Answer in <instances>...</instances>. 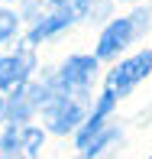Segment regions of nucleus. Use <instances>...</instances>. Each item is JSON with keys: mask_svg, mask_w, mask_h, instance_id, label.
<instances>
[{"mask_svg": "<svg viewBox=\"0 0 152 159\" xmlns=\"http://www.w3.org/2000/svg\"><path fill=\"white\" fill-rule=\"evenodd\" d=\"M113 136H117V130H113V127H104V130H100V133H97V136H94V140L88 143V146H84V159H94V156L100 153V149L107 146V143L113 140Z\"/></svg>", "mask_w": 152, "mask_h": 159, "instance_id": "9", "label": "nucleus"}, {"mask_svg": "<svg viewBox=\"0 0 152 159\" xmlns=\"http://www.w3.org/2000/svg\"><path fill=\"white\" fill-rule=\"evenodd\" d=\"M20 30V16L13 10H7V7H0V46H3L7 39H13Z\"/></svg>", "mask_w": 152, "mask_h": 159, "instance_id": "8", "label": "nucleus"}, {"mask_svg": "<svg viewBox=\"0 0 152 159\" xmlns=\"http://www.w3.org/2000/svg\"><path fill=\"white\" fill-rule=\"evenodd\" d=\"M49 3H55V7H62V3H68V0H49Z\"/></svg>", "mask_w": 152, "mask_h": 159, "instance_id": "10", "label": "nucleus"}, {"mask_svg": "<svg viewBox=\"0 0 152 159\" xmlns=\"http://www.w3.org/2000/svg\"><path fill=\"white\" fill-rule=\"evenodd\" d=\"M97 71V55H71L55 75V91L62 94H84Z\"/></svg>", "mask_w": 152, "mask_h": 159, "instance_id": "2", "label": "nucleus"}, {"mask_svg": "<svg viewBox=\"0 0 152 159\" xmlns=\"http://www.w3.org/2000/svg\"><path fill=\"white\" fill-rule=\"evenodd\" d=\"M36 68V55L29 49H20L13 55H0V91H16Z\"/></svg>", "mask_w": 152, "mask_h": 159, "instance_id": "5", "label": "nucleus"}, {"mask_svg": "<svg viewBox=\"0 0 152 159\" xmlns=\"http://www.w3.org/2000/svg\"><path fill=\"white\" fill-rule=\"evenodd\" d=\"M133 39H136V26H133V20H129V16L113 20V23L107 26L104 33H100V42H97V59H113V55L123 52V49H126Z\"/></svg>", "mask_w": 152, "mask_h": 159, "instance_id": "6", "label": "nucleus"}, {"mask_svg": "<svg viewBox=\"0 0 152 159\" xmlns=\"http://www.w3.org/2000/svg\"><path fill=\"white\" fill-rule=\"evenodd\" d=\"M39 146H42V130H36V127H23V143H20V156H23V159H36Z\"/></svg>", "mask_w": 152, "mask_h": 159, "instance_id": "7", "label": "nucleus"}, {"mask_svg": "<svg viewBox=\"0 0 152 159\" xmlns=\"http://www.w3.org/2000/svg\"><path fill=\"white\" fill-rule=\"evenodd\" d=\"M42 111H46V117H49V130L68 133V130H75L78 120L84 117V101H78V94H62L52 84V94L46 98Z\"/></svg>", "mask_w": 152, "mask_h": 159, "instance_id": "1", "label": "nucleus"}, {"mask_svg": "<svg viewBox=\"0 0 152 159\" xmlns=\"http://www.w3.org/2000/svg\"><path fill=\"white\" fill-rule=\"evenodd\" d=\"M49 94H52V84H23V88L10 91V101H7V107H3V117L13 120V124H23L39 104H46Z\"/></svg>", "mask_w": 152, "mask_h": 159, "instance_id": "4", "label": "nucleus"}, {"mask_svg": "<svg viewBox=\"0 0 152 159\" xmlns=\"http://www.w3.org/2000/svg\"><path fill=\"white\" fill-rule=\"evenodd\" d=\"M149 68H152V52H139V55H133V59H126L123 65H117V68L110 71V78H107V91H113L117 98L129 94V91L149 75Z\"/></svg>", "mask_w": 152, "mask_h": 159, "instance_id": "3", "label": "nucleus"}]
</instances>
